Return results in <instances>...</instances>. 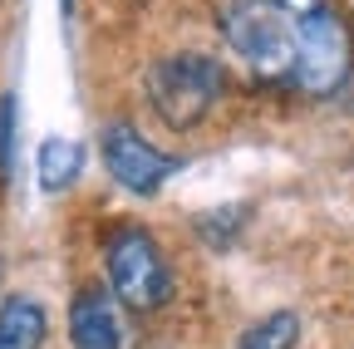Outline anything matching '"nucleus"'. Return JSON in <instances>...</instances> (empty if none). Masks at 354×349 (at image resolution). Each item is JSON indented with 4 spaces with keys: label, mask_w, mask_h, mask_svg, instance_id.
Segmentation results:
<instances>
[{
    "label": "nucleus",
    "mask_w": 354,
    "mask_h": 349,
    "mask_svg": "<svg viewBox=\"0 0 354 349\" xmlns=\"http://www.w3.org/2000/svg\"><path fill=\"white\" fill-rule=\"evenodd\" d=\"M44 330H50V315H44L39 300L30 295L0 300V349H39Z\"/></svg>",
    "instance_id": "nucleus-6"
},
{
    "label": "nucleus",
    "mask_w": 354,
    "mask_h": 349,
    "mask_svg": "<svg viewBox=\"0 0 354 349\" xmlns=\"http://www.w3.org/2000/svg\"><path fill=\"white\" fill-rule=\"evenodd\" d=\"M104 162H109V172H113V182H118L123 192H133V197H153V192L172 178V172L183 167L172 153L153 148L143 133H133L128 123H109V128H104Z\"/></svg>",
    "instance_id": "nucleus-4"
},
{
    "label": "nucleus",
    "mask_w": 354,
    "mask_h": 349,
    "mask_svg": "<svg viewBox=\"0 0 354 349\" xmlns=\"http://www.w3.org/2000/svg\"><path fill=\"white\" fill-rule=\"evenodd\" d=\"M227 94V69L212 55H167L148 69V104L177 133L197 128Z\"/></svg>",
    "instance_id": "nucleus-2"
},
{
    "label": "nucleus",
    "mask_w": 354,
    "mask_h": 349,
    "mask_svg": "<svg viewBox=\"0 0 354 349\" xmlns=\"http://www.w3.org/2000/svg\"><path fill=\"white\" fill-rule=\"evenodd\" d=\"M35 172H39V187L44 192H64L84 172V148L74 138H44L39 153H35Z\"/></svg>",
    "instance_id": "nucleus-7"
},
{
    "label": "nucleus",
    "mask_w": 354,
    "mask_h": 349,
    "mask_svg": "<svg viewBox=\"0 0 354 349\" xmlns=\"http://www.w3.org/2000/svg\"><path fill=\"white\" fill-rule=\"evenodd\" d=\"M59 6H64V15H69V6H74V0H59Z\"/></svg>",
    "instance_id": "nucleus-10"
},
{
    "label": "nucleus",
    "mask_w": 354,
    "mask_h": 349,
    "mask_svg": "<svg viewBox=\"0 0 354 349\" xmlns=\"http://www.w3.org/2000/svg\"><path fill=\"white\" fill-rule=\"evenodd\" d=\"M15 167V94H0V178Z\"/></svg>",
    "instance_id": "nucleus-9"
},
{
    "label": "nucleus",
    "mask_w": 354,
    "mask_h": 349,
    "mask_svg": "<svg viewBox=\"0 0 354 349\" xmlns=\"http://www.w3.org/2000/svg\"><path fill=\"white\" fill-rule=\"evenodd\" d=\"M69 344L74 349H123L118 295L104 285H79L69 305Z\"/></svg>",
    "instance_id": "nucleus-5"
},
{
    "label": "nucleus",
    "mask_w": 354,
    "mask_h": 349,
    "mask_svg": "<svg viewBox=\"0 0 354 349\" xmlns=\"http://www.w3.org/2000/svg\"><path fill=\"white\" fill-rule=\"evenodd\" d=\"M104 261H109V285L128 310H158L172 295V271L153 241V232L143 227H118L104 241Z\"/></svg>",
    "instance_id": "nucleus-3"
},
{
    "label": "nucleus",
    "mask_w": 354,
    "mask_h": 349,
    "mask_svg": "<svg viewBox=\"0 0 354 349\" xmlns=\"http://www.w3.org/2000/svg\"><path fill=\"white\" fill-rule=\"evenodd\" d=\"M221 35L266 84L325 99L349 79L354 39L335 0H227Z\"/></svg>",
    "instance_id": "nucleus-1"
},
{
    "label": "nucleus",
    "mask_w": 354,
    "mask_h": 349,
    "mask_svg": "<svg viewBox=\"0 0 354 349\" xmlns=\"http://www.w3.org/2000/svg\"><path fill=\"white\" fill-rule=\"evenodd\" d=\"M300 344V315L295 310H276V315H266L256 320L236 349H295Z\"/></svg>",
    "instance_id": "nucleus-8"
}]
</instances>
